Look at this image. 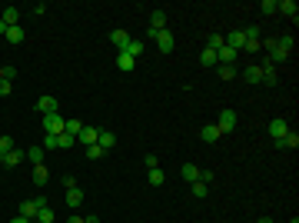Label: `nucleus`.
Instances as JSON below:
<instances>
[{"label":"nucleus","mask_w":299,"mask_h":223,"mask_svg":"<svg viewBox=\"0 0 299 223\" xmlns=\"http://www.w3.org/2000/svg\"><path fill=\"white\" fill-rule=\"evenodd\" d=\"M70 186H76V177L74 173H63V190H70Z\"/></svg>","instance_id":"obj_37"},{"label":"nucleus","mask_w":299,"mask_h":223,"mask_svg":"<svg viewBox=\"0 0 299 223\" xmlns=\"http://www.w3.org/2000/svg\"><path fill=\"white\" fill-rule=\"evenodd\" d=\"M96 147H103V150L116 147V133H113V130H100V137H96Z\"/></svg>","instance_id":"obj_14"},{"label":"nucleus","mask_w":299,"mask_h":223,"mask_svg":"<svg viewBox=\"0 0 299 223\" xmlns=\"http://www.w3.org/2000/svg\"><path fill=\"white\" fill-rule=\"evenodd\" d=\"M147 167L153 170V167H160V160H156V153H147Z\"/></svg>","instance_id":"obj_39"},{"label":"nucleus","mask_w":299,"mask_h":223,"mask_svg":"<svg viewBox=\"0 0 299 223\" xmlns=\"http://www.w3.org/2000/svg\"><path fill=\"white\" fill-rule=\"evenodd\" d=\"M0 20H3L7 27H20V7H3V10H0Z\"/></svg>","instance_id":"obj_8"},{"label":"nucleus","mask_w":299,"mask_h":223,"mask_svg":"<svg viewBox=\"0 0 299 223\" xmlns=\"http://www.w3.org/2000/svg\"><path fill=\"white\" fill-rule=\"evenodd\" d=\"M243 50H249V54H256V50H262V43H260V40H246V43H243Z\"/></svg>","instance_id":"obj_34"},{"label":"nucleus","mask_w":299,"mask_h":223,"mask_svg":"<svg viewBox=\"0 0 299 223\" xmlns=\"http://www.w3.org/2000/svg\"><path fill=\"white\" fill-rule=\"evenodd\" d=\"M0 80H3V67H0Z\"/></svg>","instance_id":"obj_45"},{"label":"nucleus","mask_w":299,"mask_h":223,"mask_svg":"<svg viewBox=\"0 0 299 223\" xmlns=\"http://www.w3.org/2000/svg\"><path fill=\"white\" fill-rule=\"evenodd\" d=\"M150 183H153V186H163V183H167V173H163L160 167H153V170H150Z\"/></svg>","instance_id":"obj_24"},{"label":"nucleus","mask_w":299,"mask_h":223,"mask_svg":"<svg viewBox=\"0 0 299 223\" xmlns=\"http://www.w3.org/2000/svg\"><path fill=\"white\" fill-rule=\"evenodd\" d=\"M7 40H10V43H20V40H23V27H10V30H7Z\"/></svg>","instance_id":"obj_31"},{"label":"nucleus","mask_w":299,"mask_h":223,"mask_svg":"<svg viewBox=\"0 0 299 223\" xmlns=\"http://www.w3.org/2000/svg\"><path fill=\"white\" fill-rule=\"evenodd\" d=\"M256 223H273V220H269V217H262V220H256Z\"/></svg>","instance_id":"obj_44"},{"label":"nucleus","mask_w":299,"mask_h":223,"mask_svg":"<svg viewBox=\"0 0 299 223\" xmlns=\"http://www.w3.org/2000/svg\"><path fill=\"white\" fill-rule=\"evenodd\" d=\"M23 160H27V153H23L20 147H14L7 157H3V160H0V163H3V167H17V163H23Z\"/></svg>","instance_id":"obj_9"},{"label":"nucleus","mask_w":299,"mask_h":223,"mask_svg":"<svg viewBox=\"0 0 299 223\" xmlns=\"http://www.w3.org/2000/svg\"><path fill=\"white\" fill-rule=\"evenodd\" d=\"M37 113H43V117H47V113H56V97H40Z\"/></svg>","instance_id":"obj_13"},{"label":"nucleus","mask_w":299,"mask_h":223,"mask_svg":"<svg viewBox=\"0 0 299 223\" xmlns=\"http://www.w3.org/2000/svg\"><path fill=\"white\" fill-rule=\"evenodd\" d=\"M80 203H83V190H80V186H70V190H67V206L76 210Z\"/></svg>","instance_id":"obj_15"},{"label":"nucleus","mask_w":299,"mask_h":223,"mask_svg":"<svg viewBox=\"0 0 299 223\" xmlns=\"http://www.w3.org/2000/svg\"><path fill=\"white\" fill-rule=\"evenodd\" d=\"M80 130H83V123H80V120H67V123H63V133H70V137H80Z\"/></svg>","instance_id":"obj_23"},{"label":"nucleus","mask_w":299,"mask_h":223,"mask_svg":"<svg viewBox=\"0 0 299 223\" xmlns=\"http://www.w3.org/2000/svg\"><path fill=\"white\" fill-rule=\"evenodd\" d=\"M83 223H100V217H93V213H90V217H83Z\"/></svg>","instance_id":"obj_41"},{"label":"nucleus","mask_w":299,"mask_h":223,"mask_svg":"<svg viewBox=\"0 0 299 223\" xmlns=\"http://www.w3.org/2000/svg\"><path fill=\"white\" fill-rule=\"evenodd\" d=\"M7 30H10V27H7V23L0 20V37H7Z\"/></svg>","instance_id":"obj_42"},{"label":"nucleus","mask_w":299,"mask_h":223,"mask_svg":"<svg viewBox=\"0 0 299 223\" xmlns=\"http://www.w3.org/2000/svg\"><path fill=\"white\" fill-rule=\"evenodd\" d=\"M76 140L74 137H70V133H60V137H56V150H67V147H74Z\"/></svg>","instance_id":"obj_29"},{"label":"nucleus","mask_w":299,"mask_h":223,"mask_svg":"<svg viewBox=\"0 0 299 223\" xmlns=\"http://www.w3.org/2000/svg\"><path fill=\"white\" fill-rule=\"evenodd\" d=\"M220 137H223V133H220L216 123H206V127H203V140H206V143H216Z\"/></svg>","instance_id":"obj_19"},{"label":"nucleus","mask_w":299,"mask_h":223,"mask_svg":"<svg viewBox=\"0 0 299 223\" xmlns=\"http://www.w3.org/2000/svg\"><path fill=\"white\" fill-rule=\"evenodd\" d=\"M56 147V137H50V133H47V137H43V150H54Z\"/></svg>","instance_id":"obj_38"},{"label":"nucleus","mask_w":299,"mask_h":223,"mask_svg":"<svg viewBox=\"0 0 299 223\" xmlns=\"http://www.w3.org/2000/svg\"><path fill=\"white\" fill-rule=\"evenodd\" d=\"M96 137H100V130L83 123V130H80V137H76V143H87V147H90V143H96Z\"/></svg>","instance_id":"obj_10"},{"label":"nucleus","mask_w":299,"mask_h":223,"mask_svg":"<svg viewBox=\"0 0 299 223\" xmlns=\"http://www.w3.org/2000/svg\"><path fill=\"white\" fill-rule=\"evenodd\" d=\"M27 160L37 167V163H43V147H27Z\"/></svg>","instance_id":"obj_22"},{"label":"nucleus","mask_w":299,"mask_h":223,"mask_svg":"<svg viewBox=\"0 0 299 223\" xmlns=\"http://www.w3.org/2000/svg\"><path fill=\"white\" fill-rule=\"evenodd\" d=\"M200 63H203V67H220V60H216V50H209V47H206L203 54H200Z\"/></svg>","instance_id":"obj_21"},{"label":"nucleus","mask_w":299,"mask_h":223,"mask_svg":"<svg viewBox=\"0 0 299 223\" xmlns=\"http://www.w3.org/2000/svg\"><path fill=\"white\" fill-rule=\"evenodd\" d=\"M116 67H120L123 74H130V70H133V57H127V54H116Z\"/></svg>","instance_id":"obj_25"},{"label":"nucleus","mask_w":299,"mask_h":223,"mask_svg":"<svg viewBox=\"0 0 299 223\" xmlns=\"http://www.w3.org/2000/svg\"><path fill=\"white\" fill-rule=\"evenodd\" d=\"M150 30H167V14H163V10H153V14H150Z\"/></svg>","instance_id":"obj_16"},{"label":"nucleus","mask_w":299,"mask_h":223,"mask_svg":"<svg viewBox=\"0 0 299 223\" xmlns=\"http://www.w3.org/2000/svg\"><path fill=\"white\" fill-rule=\"evenodd\" d=\"M10 150H14V137H0V160H3Z\"/></svg>","instance_id":"obj_30"},{"label":"nucleus","mask_w":299,"mask_h":223,"mask_svg":"<svg viewBox=\"0 0 299 223\" xmlns=\"http://www.w3.org/2000/svg\"><path fill=\"white\" fill-rule=\"evenodd\" d=\"M123 54H127V57H133V60H136V57L143 54V40H130V47H127Z\"/></svg>","instance_id":"obj_26"},{"label":"nucleus","mask_w":299,"mask_h":223,"mask_svg":"<svg viewBox=\"0 0 299 223\" xmlns=\"http://www.w3.org/2000/svg\"><path fill=\"white\" fill-rule=\"evenodd\" d=\"M147 37L160 47V54H173V47H176V40H173L169 30H147Z\"/></svg>","instance_id":"obj_1"},{"label":"nucleus","mask_w":299,"mask_h":223,"mask_svg":"<svg viewBox=\"0 0 299 223\" xmlns=\"http://www.w3.org/2000/svg\"><path fill=\"white\" fill-rule=\"evenodd\" d=\"M286 133H289V123H286L282 117H276V120H269V137H273L276 143H280V140L286 137Z\"/></svg>","instance_id":"obj_4"},{"label":"nucleus","mask_w":299,"mask_h":223,"mask_svg":"<svg viewBox=\"0 0 299 223\" xmlns=\"http://www.w3.org/2000/svg\"><path fill=\"white\" fill-rule=\"evenodd\" d=\"M103 153H107V150H103V147H96V143H90V147H87V157H90V160H100Z\"/></svg>","instance_id":"obj_33"},{"label":"nucleus","mask_w":299,"mask_h":223,"mask_svg":"<svg viewBox=\"0 0 299 223\" xmlns=\"http://www.w3.org/2000/svg\"><path fill=\"white\" fill-rule=\"evenodd\" d=\"M193 186V197H206L209 193V183H203V180H196V183H189Z\"/></svg>","instance_id":"obj_32"},{"label":"nucleus","mask_w":299,"mask_h":223,"mask_svg":"<svg viewBox=\"0 0 299 223\" xmlns=\"http://www.w3.org/2000/svg\"><path fill=\"white\" fill-rule=\"evenodd\" d=\"M40 206H47V200H43V197H34V200H23V203H20V217H27V220H34V217H37V210Z\"/></svg>","instance_id":"obj_3"},{"label":"nucleus","mask_w":299,"mask_h":223,"mask_svg":"<svg viewBox=\"0 0 299 223\" xmlns=\"http://www.w3.org/2000/svg\"><path fill=\"white\" fill-rule=\"evenodd\" d=\"M216 74L223 77V80H233V77H236V67H233V63H220V67H216Z\"/></svg>","instance_id":"obj_28"},{"label":"nucleus","mask_w":299,"mask_h":223,"mask_svg":"<svg viewBox=\"0 0 299 223\" xmlns=\"http://www.w3.org/2000/svg\"><path fill=\"white\" fill-rule=\"evenodd\" d=\"M34 220H37V223H54V210H50V206H40Z\"/></svg>","instance_id":"obj_27"},{"label":"nucleus","mask_w":299,"mask_h":223,"mask_svg":"<svg viewBox=\"0 0 299 223\" xmlns=\"http://www.w3.org/2000/svg\"><path fill=\"white\" fill-rule=\"evenodd\" d=\"M296 0H282V3H276V14H286V17H293L296 20Z\"/></svg>","instance_id":"obj_18"},{"label":"nucleus","mask_w":299,"mask_h":223,"mask_svg":"<svg viewBox=\"0 0 299 223\" xmlns=\"http://www.w3.org/2000/svg\"><path fill=\"white\" fill-rule=\"evenodd\" d=\"M260 10H262V14H276V0H262Z\"/></svg>","instance_id":"obj_36"},{"label":"nucleus","mask_w":299,"mask_h":223,"mask_svg":"<svg viewBox=\"0 0 299 223\" xmlns=\"http://www.w3.org/2000/svg\"><path fill=\"white\" fill-rule=\"evenodd\" d=\"M67 223H83V217H76V213H74V217H70Z\"/></svg>","instance_id":"obj_43"},{"label":"nucleus","mask_w":299,"mask_h":223,"mask_svg":"<svg viewBox=\"0 0 299 223\" xmlns=\"http://www.w3.org/2000/svg\"><path fill=\"white\" fill-rule=\"evenodd\" d=\"M180 177H183L187 183H196V180H200V167H196V163H183V167H180Z\"/></svg>","instance_id":"obj_11"},{"label":"nucleus","mask_w":299,"mask_h":223,"mask_svg":"<svg viewBox=\"0 0 299 223\" xmlns=\"http://www.w3.org/2000/svg\"><path fill=\"white\" fill-rule=\"evenodd\" d=\"M14 93V83L10 80H0V97H10Z\"/></svg>","instance_id":"obj_35"},{"label":"nucleus","mask_w":299,"mask_h":223,"mask_svg":"<svg viewBox=\"0 0 299 223\" xmlns=\"http://www.w3.org/2000/svg\"><path fill=\"white\" fill-rule=\"evenodd\" d=\"M260 67H262V80H260V83H266V87H276V83H280V74H276V67H273L269 60H266V63H260Z\"/></svg>","instance_id":"obj_6"},{"label":"nucleus","mask_w":299,"mask_h":223,"mask_svg":"<svg viewBox=\"0 0 299 223\" xmlns=\"http://www.w3.org/2000/svg\"><path fill=\"white\" fill-rule=\"evenodd\" d=\"M216 127H220V133L236 130V110H223V113H220V120H216Z\"/></svg>","instance_id":"obj_5"},{"label":"nucleus","mask_w":299,"mask_h":223,"mask_svg":"<svg viewBox=\"0 0 299 223\" xmlns=\"http://www.w3.org/2000/svg\"><path fill=\"white\" fill-rule=\"evenodd\" d=\"M130 34H127V30H113V34H110V43H113V47H116V50H120V54H123V50H127V47H130Z\"/></svg>","instance_id":"obj_7"},{"label":"nucleus","mask_w":299,"mask_h":223,"mask_svg":"<svg viewBox=\"0 0 299 223\" xmlns=\"http://www.w3.org/2000/svg\"><path fill=\"white\" fill-rule=\"evenodd\" d=\"M47 180H50V167H47V163H37V167H34V183L43 186Z\"/></svg>","instance_id":"obj_17"},{"label":"nucleus","mask_w":299,"mask_h":223,"mask_svg":"<svg viewBox=\"0 0 299 223\" xmlns=\"http://www.w3.org/2000/svg\"><path fill=\"white\" fill-rule=\"evenodd\" d=\"M10 223H34V220H27V217H20V213H17V217H14Z\"/></svg>","instance_id":"obj_40"},{"label":"nucleus","mask_w":299,"mask_h":223,"mask_svg":"<svg viewBox=\"0 0 299 223\" xmlns=\"http://www.w3.org/2000/svg\"><path fill=\"white\" fill-rule=\"evenodd\" d=\"M276 147L296 150V147H299V133H296V130H289V133H286V137H282V140H280V143H276Z\"/></svg>","instance_id":"obj_20"},{"label":"nucleus","mask_w":299,"mask_h":223,"mask_svg":"<svg viewBox=\"0 0 299 223\" xmlns=\"http://www.w3.org/2000/svg\"><path fill=\"white\" fill-rule=\"evenodd\" d=\"M63 123H67V120H63L60 113H47V117H43V133L60 137V133H63Z\"/></svg>","instance_id":"obj_2"},{"label":"nucleus","mask_w":299,"mask_h":223,"mask_svg":"<svg viewBox=\"0 0 299 223\" xmlns=\"http://www.w3.org/2000/svg\"><path fill=\"white\" fill-rule=\"evenodd\" d=\"M243 80H246V83H260V80H262V67H260V63H249V67L243 70Z\"/></svg>","instance_id":"obj_12"}]
</instances>
